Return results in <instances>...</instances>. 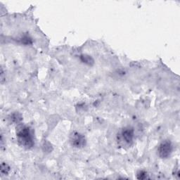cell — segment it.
<instances>
[{
	"instance_id": "3",
	"label": "cell",
	"mask_w": 180,
	"mask_h": 180,
	"mask_svg": "<svg viewBox=\"0 0 180 180\" xmlns=\"http://www.w3.org/2000/svg\"><path fill=\"white\" fill-rule=\"evenodd\" d=\"M158 155L161 158H167L171 155L172 151V145L168 140L163 141L160 144L158 149Z\"/></svg>"
},
{
	"instance_id": "6",
	"label": "cell",
	"mask_w": 180,
	"mask_h": 180,
	"mask_svg": "<svg viewBox=\"0 0 180 180\" xmlns=\"http://www.w3.org/2000/svg\"><path fill=\"white\" fill-rule=\"evenodd\" d=\"M10 120L12 123L19 124L22 121V120H23V117H22V115L20 114L19 113L15 112L11 115Z\"/></svg>"
},
{
	"instance_id": "8",
	"label": "cell",
	"mask_w": 180,
	"mask_h": 180,
	"mask_svg": "<svg viewBox=\"0 0 180 180\" xmlns=\"http://www.w3.org/2000/svg\"><path fill=\"white\" fill-rule=\"evenodd\" d=\"M32 39L29 36H27V35H25V36H24L21 38V43L26 44V45H27V44H32Z\"/></svg>"
},
{
	"instance_id": "1",
	"label": "cell",
	"mask_w": 180,
	"mask_h": 180,
	"mask_svg": "<svg viewBox=\"0 0 180 180\" xmlns=\"http://www.w3.org/2000/svg\"><path fill=\"white\" fill-rule=\"evenodd\" d=\"M16 136L19 143L25 148H30L34 146L35 142L30 128L25 125H20L17 128Z\"/></svg>"
},
{
	"instance_id": "5",
	"label": "cell",
	"mask_w": 180,
	"mask_h": 180,
	"mask_svg": "<svg viewBox=\"0 0 180 180\" xmlns=\"http://www.w3.org/2000/svg\"><path fill=\"white\" fill-rule=\"evenodd\" d=\"M80 60L83 63L87 64L88 66H92L94 63V61L93 59V58L91 56L87 55V54H83L80 56Z\"/></svg>"
},
{
	"instance_id": "2",
	"label": "cell",
	"mask_w": 180,
	"mask_h": 180,
	"mask_svg": "<svg viewBox=\"0 0 180 180\" xmlns=\"http://www.w3.org/2000/svg\"><path fill=\"white\" fill-rule=\"evenodd\" d=\"M71 145L75 148H83L86 144V139L83 134L77 132H74L70 137Z\"/></svg>"
},
{
	"instance_id": "4",
	"label": "cell",
	"mask_w": 180,
	"mask_h": 180,
	"mask_svg": "<svg viewBox=\"0 0 180 180\" xmlns=\"http://www.w3.org/2000/svg\"><path fill=\"white\" fill-rule=\"evenodd\" d=\"M134 137V130L131 127H126L122 131V137L127 144H131L133 141Z\"/></svg>"
},
{
	"instance_id": "9",
	"label": "cell",
	"mask_w": 180,
	"mask_h": 180,
	"mask_svg": "<svg viewBox=\"0 0 180 180\" xmlns=\"http://www.w3.org/2000/svg\"><path fill=\"white\" fill-rule=\"evenodd\" d=\"M146 177H147V173L144 170L139 171L138 174H137V178L139 179H146Z\"/></svg>"
},
{
	"instance_id": "7",
	"label": "cell",
	"mask_w": 180,
	"mask_h": 180,
	"mask_svg": "<svg viewBox=\"0 0 180 180\" xmlns=\"http://www.w3.org/2000/svg\"><path fill=\"white\" fill-rule=\"evenodd\" d=\"M10 171V167L7 164L2 163L0 168V172L2 175H7Z\"/></svg>"
}]
</instances>
